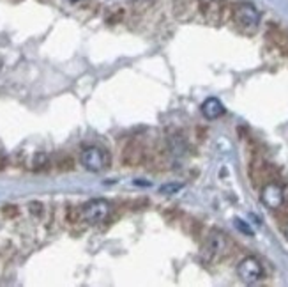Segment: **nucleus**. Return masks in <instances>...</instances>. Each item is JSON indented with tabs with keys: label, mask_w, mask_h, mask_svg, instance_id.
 Segmentation results:
<instances>
[{
	"label": "nucleus",
	"mask_w": 288,
	"mask_h": 287,
	"mask_svg": "<svg viewBox=\"0 0 288 287\" xmlns=\"http://www.w3.org/2000/svg\"><path fill=\"white\" fill-rule=\"evenodd\" d=\"M201 14L209 23L219 25L223 21V16H225V4L221 0H207L201 4Z\"/></svg>",
	"instance_id": "9"
},
{
	"label": "nucleus",
	"mask_w": 288,
	"mask_h": 287,
	"mask_svg": "<svg viewBox=\"0 0 288 287\" xmlns=\"http://www.w3.org/2000/svg\"><path fill=\"white\" fill-rule=\"evenodd\" d=\"M2 213H4L5 216H16V215H18V207H16V206H4Z\"/></svg>",
	"instance_id": "19"
},
{
	"label": "nucleus",
	"mask_w": 288,
	"mask_h": 287,
	"mask_svg": "<svg viewBox=\"0 0 288 287\" xmlns=\"http://www.w3.org/2000/svg\"><path fill=\"white\" fill-rule=\"evenodd\" d=\"M184 188V183H165L159 188V193L161 195H175Z\"/></svg>",
	"instance_id": "13"
},
{
	"label": "nucleus",
	"mask_w": 288,
	"mask_h": 287,
	"mask_svg": "<svg viewBox=\"0 0 288 287\" xmlns=\"http://www.w3.org/2000/svg\"><path fill=\"white\" fill-rule=\"evenodd\" d=\"M80 216H82V209H78L76 206H67L66 207V220L69 223L80 222Z\"/></svg>",
	"instance_id": "14"
},
{
	"label": "nucleus",
	"mask_w": 288,
	"mask_h": 287,
	"mask_svg": "<svg viewBox=\"0 0 288 287\" xmlns=\"http://www.w3.org/2000/svg\"><path fill=\"white\" fill-rule=\"evenodd\" d=\"M110 215V202L104 199H92L89 202L83 204L82 207V216L87 223H101L108 218Z\"/></svg>",
	"instance_id": "5"
},
{
	"label": "nucleus",
	"mask_w": 288,
	"mask_h": 287,
	"mask_svg": "<svg viewBox=\"0 0 288 287\" xmlns=\"http://www.w3.org/2000/svg\"><path fill=\"white\" fill-rule=\"evenodd\" d=\"M285 236H287V239H288V223L285 225Z\"/></svg>",
	"instance_id": "21"
},
{
	"label": "nucleus",
	"mask_w": 288,
	"mask_h": 287,
	"mask_svg": "<svg viewBox=\"0 0 288 287\" xmlns=\"http://www.w3.org/2000/svg\"><path fill=\"white\" fill-rule=\"evenodd\" d=\"M276 218L281 225H287L288 223V202L287 200H285V202L276 209Z\"/></svg>",
	"instance_id": "15"
},
{
	"label": "nucleus",
	"mask_w": 288,
	"mask_h": 287,
	"mask_svg": "<svg viewBox=\"0 0 288 287\" xmlns=\"http://www.w3.org/2000/svg\"><path fill=\"white\" fill-rule=\"evenodd\" d=\"M145 159V151L136 140H131L124 145L122 152H120V161L126 167H140Z\"/></svg>",
	"instance_id": "8"
},
{
	"label": "nucleus",
	"mask_w": 288,
	"mask_h": 287,
	"mask_svg": "<svg viewBox=\"0 0 288 287\" xmlns=\"http://www.w3.org/2000/svg\"><path fill=\"white\" fill-rule=\"evenodd\" d=\"M4 167H5V159L2 158V156H0V170H2Z\"/></svg>",
	"instance_id": "20"
},
{
	"label": "nucleus",
	"mask_w": 288,
	"mask_h": 287,
	"mask_svg": "<svg viewBox=\"0 0 288 287\" xmlns=\"http://www.w3.org/2000/svg\"><path fill=\"white\" fill-rule=\"evenodd\" d=\"M80 161L89 172H101L108 167V156L106 152L101 147H96V145H91V147H85L80 154Z\"/></svg>",
	"instance_id": "6"
},
{
	"label": "nucleus",
	"mask_w": 288,
	"mask_h": 287,
	"mask_svg": "<svg viewBox=\"0 0 288 287\" xmlns=\"http://www.w3.org/2000/svg\"><path fill=\"white\" fill-rule=\"evenodd\" d=\"M269 37H271V41L276 44L278 50H280L281 53L288 55V36L285 34V32L276 30V28H274V30L269 32Z\"/></svg>",
	"instance_id": "11"
},
{
	"label": "nucleus",
	"mask_w": 288,
	"mask_h": 287,
	"mask_svg": "<svg viewBox=\"0 0 288 287\" xmlns=\"http://www.w3.org/2000/svg\"><path fill=\"white\" fill-rule=\"evenodd\" d=\"M28 211H30L32 215L41 216V215H43V204H41V202H30V204H28Z\"/></svg>",
	"instance_id": "18"
},
{
	"label": "nucleus",
	"mask_w": 288,
	"mask_h": 287,
	"mask_svg": "<svg viewBox=\"0 0 288 287\" xmlns=\"http://www.w3.org/2000/svg\"><path fill=\"white\" fill-rule=\"evenodd\" d=\"M235 227L239 229L241 232H244L246 236H253V231H251V227H249L248 223L244 222V220H241V218H235Z\"/></svg>",
	"instance_id": "17"
},
{
	"label": "nucleus",
	"mask_w": 288,
	"mask_h": 287,
	"mask_svg": "<svg viewBox=\"0 0 288 287\" xmlns=\"http://www.w3.org/2000/svg\"><path fill=\"white\" fill-rule=\"evenodd\" d=\"M249 177H251L253 186L262 188L269 181H274L276 177V170L273 165H269L267 161H264V158L255 156L249 163Z\"/></svg>",
	"instance_id": "4"
},
{
	"label": "nucleus",
	"mask_w": 288,
	"mask_h": 287,
	"mask_svg": "<svg viewBox=\"0 0 288 287\" xmlns=\"http://www.w3.org/2000/svg\"><path fill=\"white\" fill-rule=\"evenodd\" d=\"M67 2H80V0H67Z\"/></svg>",
	"instance_id": "22"
},
{
	"label": "nucleus",
	"mask_w": 288,
	"mask_h": 287,
	"mask_svg": "<svg viewBox=\"0 0 288 287\" xmlns=\"http://www.w3.org/2000/svg\"><path fill=\"white\" fill-rule=\"evenodd\" d=\"M260 200L265 207L269 209H273L276 211L278 207L285 202V190L280 183L276 181H269L262 186V191H260Z\"/></svg>",
	"instance_id": "7"
},
{
	"label": "nucleus",
	"mask_w": 288,
	"mask_h": 287,
	"mask_svg": "<svg viewBox=\"0 0 288 287\" xmlns=\"http://www.w3.org/2000/svg\"><path fill=\"white\" fill-rule=\"evenodd\" d=\"M232 241L225 232L212 229V231L207 234L205 241H203V247H201V257L207 261V263H219V261L226 259L230 254H232Z\"/></svg>",
	"instance_id": "1"
},
{
	"label": "nucleus",
	"mask_w": 288,
	"mask_h": 287,
	"mask_svg": "<svg viewBox=\"0 0 288 287\" xmlns=\"http://www.w3.org/2000/svg\"><path fill=\"white\" fill-rule=\"evenodd\" d=\"M237 275H239V279L244 284L253 286V284L260 282V280L264 279V266H262V263L257 257L249 255V257H244V259L239 263V266H237Z\"/></svg>",
	"instance_id": "3"
},
{
	"label": "nucleus",
	"mask_w": 288,
	"mask_h": 287,
	"mask_svg": "<svg viewBox=\"0 0 288 287\" xmlns=\"http://www.w3.org/2000/svg\"><path fill=\"white\" fill-rule=\"evenodd\" d=\"M201 114L209 121L219 119V117L225 114V107H223V103L217 100V98H209V100H205L201 103Z\"/></svg>",
	"instance_id": "10"
},
{
	"label": "nucleus",
	"mask_w": 288,
	"mask_h": 287,
	"mask_svg": "<svg viewBox=\"0 0 288 287\" xmlns=\"http://www.w3.org/2000/svg\"><path fill=\"white\" fill-rule=\"evenodd\" d=\"M57 167H59L60 170H71V168L75 167V161H73L69 156H66V158H60L59 161H57Z\"/></svg>",
	"instance_id": "16"
},
{
	"label": "nucleus",
	"mask_w": 288,
	"mask_h": 287,
	"mask_svg": "<svg viewBox=\"0 0 288 287\" xmlns=\"http://www.w3.org/2000/svg\"><path fill=\"white\" fill-rule=\"evenodd\" d=\"M30 167L32 170H46L50 167V156L46 152H37V154L32 156Z\"/></svg>",
	"instance_id": "12"
},
{
	"label": "nucleus",
	"mask_w": 288,
	"mask_h": 287,
	"mask_svg": "<svg viewBox=\"0 0 288 287\" xmlns=\"http://www.w3.org/2000/svg\"><path fill=\"white\" fill-rule=\"evenodd\" d=\"M232 18L233 23L237 25V28L246 32V34L257 32L258 25H260V12L249 2H239V4L233 5Z\"/></svg>",
	"instance_id": "2"
}]
</instances>
